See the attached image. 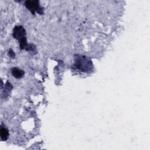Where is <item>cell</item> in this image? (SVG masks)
<instances>
[{
    "label": "cell",
    "mask_w": 150,
    "mask_h": 150,
    "mask_svg": "<svg viewBox=\"0 0 150 150\" xmlns=\"http://www.w3.org/2000/svg\"><path fill=\"white\" fill-rule=\"evenodd\" d=\"M11 72H12L13 76L17 79L21 78L24 74L23 70H22L19 68H17V67L12 68L11 70Z\"/></svg>",
    "instance_id": "4"
},
{
    "label": "cell",
    "mask_w": 150,
    "mask_h": 150,
    "mask_svg": "<svg viewBox=\"0 0 150 150\" xmlns=\"http://www.w3.org/2000/svg\"><path fill=\"white\" fill-rule=\"evenodd\" d=\"M25 6L33 14H35V11L40 14L42 13V8L40 7L39 1H26L25 2Z\"/></svg>",
    "instance_id": "3"
},
{
    "label": "cell",
    "mask_w": 150,
    "mask_h": 150,
    "mask_svg": "<svg viewBox=\"0 0 150 150\" xmlns=\"http://www.w3.org/2000/svg\"><path fill=\"white\" fill-rule=\"evenodd\" d=\"M74 60L75 66L83 71H88L93 69L92 62L86 56L76 55Z\"/></svg>",
    "instance_id": "1"
},
{
    "label": "cell",
    "mask_w": 150,
    "mask_h": 150,
    "mask_svg": "<svg viewBox=\"0 0 150 150\" xmlns=\"http://www.w3.org/2000/svg\"><path fill=\"white\" fill-rule=\"evenodd\" d=\"M8 131L5 128L2 127L1 128V138L3 141H6L8 137Z\"/></svg>",
    "instance_id": "5"
},
{
    "label": "cell",
    "mask_w": 150,
    "mask_h": 150,
    "mask_svg": "<svg viewBox=\"0 0 150 150\" xmlns=\"http://www.w3.org/2000/svg\"><path fill=\"white\" fill-rule=\"evenodd\" d=\"M26 32L24 28L21 26H15L13 29V37L19 40L20 43V47L22 49H25L27 50V46H29L27 45L26 43Z\"/></svg>",
    "instance_id": "2"
}]
</instances>
